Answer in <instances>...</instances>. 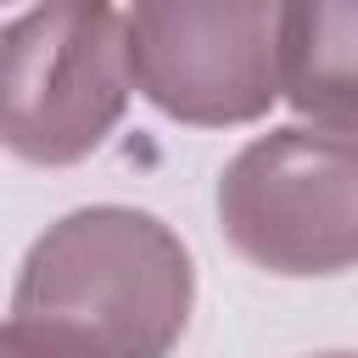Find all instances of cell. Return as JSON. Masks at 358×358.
Wrapping results in <instances>:
<instances>
[{"instance_id": "5b68a950", "label": "cell", "mask_w": 358, "mask_h": 358, "mask_svg": "<svg viewBox=\"0 0 358 358\" xmlns=\"http://www.w3.org/2000/svg\"><path fill=\"white\" fill-rule=\"evenodd\" d=\"M280 90L319 129L358 134V0L280 6Z\"/></svg>"}, {"instance_id": "6da1fadb", "label": "cell", "mask_w": 358, "mask_h": 358, "mask_svg": "<svg viewBox=\"0 0 358 358\" xmlns=\"http://www.w3.org/2000/svg\"><path fill=\"white\" fill-rule=\"evenodd\" d=\"M17 313L73 324L112 358H162L190 319V257L151 213L84 207L34 241Z\"/></svg>"}, {"instance_id": "8992f818", "label": "cell", "mask_w": 358, "mask_h": 358, "mask_svg": "<svg viewBox=\"0 0 358 358\" xmlns=\"http://www.w3.org/2000/svg\"><path fill=\"white\" fill-rule=\"evenodd\" d=\"M0 358H112V352L73 324L17 313V319L0 324Z\"/></svg>"}, {"instance_id": "7a4b0ae2", "label": "cell", "mask_w": 358, "mask_h": 358, "mask_svg": "<svg viewBox=\"0 0 358 358\" xmlns=\"http://www.w3.org/2000/svg\"><path fill=\"white\" fill-rule=\"evenodd\" d=\"M129 101L123 11L62 0L0 28V145L22 162L90 157Z\"/></svg>"}, {"instance_id": "52a82bcc", "label": "cell", "mask_w": 358, "mask_h": 358, "mask_svg": "<svg viewBox=\"0 0 358 358\" xmlns=\"http://www.w3.org/2000/svg\"><path fill=\"white\" fill-rule=\"evenodd\" d=\"M319 358H358V352H319Z\"/></svg>"}, {"instance_id": "3957f363", "label": "cell", "mask_w": 358, "mask_h": 358, "mask_svg": "<svg viewBox=\"0 0 358 358\" xmlns=\"http://www.w3.org/2000/svg\"><path fill=\"white\" fill-rule=\"evenodd\" d=\"M229 246L268 274H336L358 263V134L274 129L218 179Z\"/></svg>"}, {"instance_id": "277c9868", "label": "cell", "mask_w": 358, "mask_h": 358, "mask_svg": "<svg viewBox=\"0 0 358 358\" xmlns=\"http://www.w3.org/2000/svg\"><path fill=\"white\" fill-rule=\"evenodd\" d=\"M129 84L179 123H246L280 95V6L123 11Z\"/></svg>"}]
</instances>
